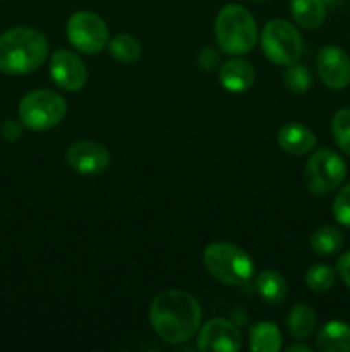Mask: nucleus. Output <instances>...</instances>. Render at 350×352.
Instances as JSON below:
<instances>
[{
    "label": "nucleus",
    "instance_id": "1",
    "mask_svg": "<svg viewBox=\"0 0 350 352\" xmlns=\"http://www.w3.org/2000/svg\"><path fill=\"white\" fill-rule=\"evenodd\" d=\"M201 318L198 299L185 291H163L151 301V325L156 336L168 344H184L192 339Z\"/></svg>",
    "mask_w": 350,
    "mask_h": 352
},
{
    "label": "nucleus",
    "instance_id": "2",
    "mask_svg": "<svg viewBox=\"0 0 350 352\" xmlns=\"http://www.w3.org/2000/svg\"><path fill=\"white\" fill-rule=\"evenodd\" d=\"M48 40L34 28L17 26L0 34V72L23 76L36 71L48 58Z\"/></svg>",
    "mask_w": 350,
    "mask_h": 352
},
{
    "label": "nucleus",
    "instance_id": "3",
    "mask_svg": "<svg viewBox=\"0 0 350 352\" xmlns=\"http://www.w3.org/2000/svg\"><path fill=\"white\" fill-rule=\"evenodd\" d=\"M215 36L220 50L239 57L256 47L257 24L249 10L237 3H229L216 14Z\"/></svg>",
    "mask_w": 350,
    "mask_h": 352
},
{
    "label": "nucleus",
    "instance_id": "4",
    "mask_svg": "<svg viewBox=\"0 0 350 352\" xmlns=\"http://www.w3.org/2000/svg\"><path fill=\"white\" fill-rule=\"evenodd\" d=\"M205 267L216 280L225 285H244L254 274V263L242 248L218 241L206 246L202 254Z\"/></svg>",
    "mask_w": 350,
    "mask_h": 352
},
{
    "label": "nucleus",
    "instance_id": "5",
    "mask_svg": "<svg viewBox=\"0 0 350 352\" xmlns=\"http://www.w3.org/2000/svg\"><path fill=\"white\" fill-rule=\"evenodd\" d=\"M19 119L31 131H47L64 120L67 102L64 96L51 89H33L19 102Z\"/></svg>",
    "mask_w": 350,
    "mask_h": 352
},
{
    "label": "nucleus",
    "instance_id": "6",
    "mask_svg": "<svg viewBox=\"0 0 350 352\" xmlns=\"http://www.w3.org/2000/svg\"><path fill=\"white\" fill-rule=\"evenodd\" d=\"M347 175V165L336 151L321 148L314 151L307 160L304 170V182L309 192L325 196L336 191L343 184Z\"/></svg>",
    "mask_w": 350,
    "mask_h": 352
},
{
    "label": "nucleus",
    "instance_id": "7",
    "mask_svg": "<svg viewBox=\"0 0 350 352\" xmlns=\"http://www.w3.org/2000/svg\"><path fill=\"white\" fill-rule=\"evenodd\" d=\"M261 48L277 65H290L302 54V38L297 28L285 19H271L261 33Z\"/></svg>",
    "mask_w": 350,
    "mask_h": 352
},
{
    "label": "nucleus",
    "instance_id": "8",
    "mask_svg": "<svg viewBox=\"0 0 350 352\" xmlns=\"http://www.w3.org/2000/svg\"><path fill=\"white\" fill-rule=\"evenodd\" d=\"M67 38L72 47L82 54H98L108 45L110 34L105 21L95 12L79 10L67 21Z\"/></svg>",
    "mask_w": 350,
    "mask_h": 352
},
{
    "label": "nucleus",
    "instance_id": "9",
    "mask_svg": "<svg viewBox=\"0 0 350 352\" xmlns=\"http://www.w3.org/2000/svg\"><path fill=\"white\" fill-rule=\"evenodd\" d=\"M50 74L58 88L71 93L84 88L86 81H88V67L82 58L65 48H57L51 54Z\"/></svg>",
    "mask_w": 350,
    "mask_h": 352
},
{
    "label": "nucleus",
    "instance_id": "10",
    "mask_svg": "<svg viewBox=\"0 0 350 352\" xmlns=\"http://www.w3.org/2000/svg\"><path fill=\"white\" fill-rule=\"evenodd\" d=\"M69 167L81 175H100L108 168L110 153L102 143L91 140L75 141L65 153Z\"/></svg>",
    "mask_w": 350,
    "mask_h": 352
},
{
    "label": "nucleus",
    "instance_id": "11",
    "mask_svg": "<svg viewBox=\"0 0 350 352\" xmlns=\"http://www.w3.org/2000/svg\"><path fill=\"white\" fill-rule=\"evenodd\" d=\"M242 344L239 329L225 318H213L198 333V349L202 352H237Z\"/></svg>",
    "mask_w": 350,
    "mask_h": 352
},
{
    "label": "nucleus",
    "instance_id": "12",
    "mask_svg": "<svg viewBox=\"0 0 350 352\" xmlns=\"http://www.w3.org/2000/svg\"><path fill=\"white\" fill-rule=\"evenodd\" d=\"M316 67L319 78L328 88L343 89L350 85V57L342 47H323L316 57Z\"/></svg>",
    "mask_w": 350,
    "mask_h": 352
},
{
    "label": "nucleus",
    "instance_id": "13",
    "mask_svg": "<svg viewBox=\"0 0 350 352\" xmlns=\"http://www.w3.org/2000/svg\"><path fill=\"white\" fill-rule=\"evenodd\" d=\"M316 144H318L316 134L309 127L302 126V124H285L278 131V146L285 153L294 155V157H302L305 153H311L316 148Z\"/></svg>",
    "mask_w": 350,
    "mask_h": 352
},
{
    "label": "nucleus",
    "instance_id": "14",
    "mask_svg": "<svg viewBox=\"0 0 350 352\" xmlns=\"http://www.w3.org/2000/svg\"><path fill=\"white\" fill-rule=\"evenodd\" d=\"M218 79L223 88L230 93H244L256 81V71L242 58H230L220 67Z\"/></svg>",
    "mask_w": 350,
    "mask_h": 352
},
{
    "label": "nucleus",
    "instance_id": "15",
    "mask_svg": "<svg viewBox=\"0 0 350 352\" xmlns=\"http://www.w3.org/2000/svg\"><path fill=\"white\" fill-rule=\"evenodd\" d=\"M316 346L323 352H350V325L338 320L325 323L316 336Z\"/></svg>",
    "mask_w": 350,
    "mask_h": 352
},
{
    "label": "nucleus",
    "instance_id": "16",
    "mask_svg": "<svg viewBox=\"0 0 350 352\" xmlns=\"http://www.w3.org/2000/svg\"><path fill=\"white\" fill-rule=\"evenodd\" d=\"M256 289L261 298L270 305H281L288 296V284L283 275L270 268L259 272L256 278Z\"/></svg>",
    "mask_w": 350,
    "mask_h": 352
},
{
    "label": "nucleus",
    "instance_id": "17",
    "mask_svg": "<svg viewBox=\"0 0 350 352\" xmlns=\"http://www.w3.org/2000/svg\"><path fill=\"white\" fill-rule=\"evenodd\" d=\"M316 323H318V316H316L314 308L305 302L295 305L287 318L288 332L295 340H305L307 337H311L316 329Z\"/></svg>",
    "mask_w": 350,
    "mask_h": 352
},
{
    "label": "nucleus",
    "instance_id": "18",
    "mask_svg": "<svg viewBox=\"0 0 350 352\" xmlns=\"http://www.w3.org/2000/svg\"><path fill=\"white\" fill-rule=\"evenodd\" d=\"M294 19L305 30H316L326 19V6L323 0H290Z\"/></svg>",
    "mask_w": 350,
    "mask_h": 352
},
{
    "label": "nucleus",
    "instance_id": "19",
    "mask_svg": "<svg viewBox=\"0 0 350 352\" xmlns=\"http://www.w3.org/2000/svg\"><path fill=\"white\" fill-rule=\"evenodd\" d=\"M249 346L254 352H278L281 349V333L271 322L253 325L249 333Z\"/></svg>",
    "mask_w": 350,
    "mask_h": 352
},
{
    "label": "nucleus",
    "instance_id": "20",
    "mask_svg": "<svg viewBox=\"0 0 350 352\" xmlns=\"http://www.w3.org/2000/svg\"><path fill=\"white\" fill-rule=\"evenodd\" d=\"M110 55L120 64H134L141 58L143 48L139 40L129 33H119L108 41Z\"/></svg>",
    "mask_w": 350,
    "mask_h": 352
},
{
    "label": "nucleus",
    "instance_id": "21",
    "mask_svg": "<svg viewBox=\"0 0 350 352\" xmlns=\"http://www.w3.org/2000/svg\"><path fill=\"white\" fill-rule=\"evenodd\" d=\"M343 234L336 227L323 226L311 234V248L319 256H329L342 250Z\"/></svg>",
    "mask_w": 350,
    "mask_h": 352
},
{
    "label": "nucleus",
    "instance_id": "22",
    "mask_svg": "<svg viewBox=\"0 0 350 352\" xmlns=\"http://www.w3.org/2000/svg\"><path fill=\"white\" fill-rule=\"evenodd\" d=\"M283 85L287 86L288 91L295 93V95H304V93L309 91L312 85V76L311 71H309L305 65L294 64L287 65L283 72Z\"/></svg>",
    "mask_w": 350,
    "mask_h": 352
},
{
    "label": "nucleus",
    "instance_id": "23",
    "mask_svg": "<svg viewBox=\"0 0 350 352\" xmlns=\"http://www.w3.org/2000/svg\"><path fill=\"white\" fill-rule=\"evenodd\" d=\"M336 272L329 265L316 263L305 274V285L312 292H326L335 285Z\"/></svg>",
    "mask_w": 350,
    "mask_h": 352
},
{
    "label": "nucleus",
    "instance_id": "24",
    "mask_svg": "<svg viewBox=\"0 0 350 352\" xmlns=\"http://www.w3.org/2000/svg\"><path fill=\"white\" fill-rule=\"evenodd\" d=\"M331 134L336 146L343 153L350 155V109H342L333 116Z\"/></svg>",
    "mask_w": 350,
    "mask_h": 352
},
{
    "label": "nucleus",
    "instance_id": "25",
    "mask_svg": "<svg viewBox=\"0 0 350 352\" xmlns=\"http://www.w3.org/2000/svg\"><path fill=\"white\" fill-rule=\"evenodd\" d=\"M333 215L340 226L350 229V182L340 189L333 201Z\"/></svg>",
    "mask_w": 350,
    "mask_h": 352
},
{
    "label": "nucleus",
    "instance_id": "26",
    "mask_svg": "<svg viewBox=\"0 0 350 352\" xmlns=\"http://www.w3.org/2000/svg\"><path fill=\"white\" fill-rule=\"evenodd\" d=\"M0 131H2V138H3V140H7V141L19 140L21 133H23V129H21L19 124H17L16 120H12V119L5 120V122H3V126H2V129H0Z\"/></svg>",
    "mask_w": 350,
    "mask_h": 352
},
{
    "label": "nucleus",
    "instance_id": "27",
    "mask_svg": "<svg viewBox=\"0 0 350 352\" xmlns=\"http://www.w3.org/2000/svg\"><path fill=\"white\" fill-rule=\"evenodd\" d=\"M336 270H338L340 277H342L343 284L350 289V250L347 253H343L340 256L338 265H336Z\"/></svg>",
    "mask_w": 350,
    "mask_h": 352
},
{
    "label": "nucleus",
    "instance_id": "28",
    "mask_svg": "<svg viewBox=\"0 0 350 352\" xmlns=\"http://www.w3.org/2000/svg\"><path fill=\"white\" fill-rule=\"evenodd\" d=\"M218 62V54H215L213 52V48H205V50L199 54V65H201L202 69H213L215 67V64Z\"/></svg>",
    "mask_w": 350,
    "mask_h": 352
},
{
    "label": "nucleus",
    "instance_id": "29",
    "mask_svg": "<svg viewBox=\"0 0 350 352\" xmlns=\"http://www.w3.org/2000/svg\"><path fill=\"white\" fill-rule=\"evenodd\" d=\"M287 351H290V352H295V351L311 352V347H309V346H302V344H294V346H288Z\"/></svg>",
    "mask_w": 350,
    "mask_h": 352
},
{
    "label": "nucleus",
    "instance_id": "30",
    "mask_svg": "<svg viewBox=\"0 0 350 352\" xmlns=\"http://www.w3.org/2000/svg\"><path fill=\"white\" fill-rule=\"evenodd\" d=\"M250 2H263V0H250Z\"/></svg>",
    "mask_w": 350,
    "mask_h": 352
}]
</instances>
